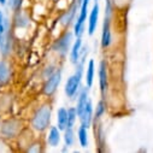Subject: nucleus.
Masks as SVG:
<instances>
[{"label":"nucleus","mask_w":153,"mask_h":153,"mask_svg":"<svg viewBox=\"0 0 153 153\" xmlns=\"http://www.w3.org/2000/svg\"><path fill=\"white\" fill-rule=\"evenodd\" d=\"M76 117H79L76 107L68 108V128H72L74 127V124L76 122Z\"/></svg>","instance_id":"nucleus-20"},{"label":"nucleus","mask_w":153,"mask_h":153,"mask_svg":"<svg viewBox=\"0 0 153 153\" xmlns=\"http://www.w3.org/2000/svg\"><path fill=\"white\" fill-rule=\"evenodd\" d=\"M98 18H99V4L95 3L93 5V9L89 13V19H88V34L93 35L97 25H98Z\"/></svg>","instance_id":"nucleus-9"},{"label":"nucleus","mask_w":153,"mask_h":153,"mask_svg":"<svg viewBox=\"0 0 153 153\" xmlns=\"http://www.w3.org/2000/svg\"><path fill=\"white\" fill-rule=\"evenodd\" d=\"M57 123L59 130H65L68 128V110L64 107H60L57 112Z\"/></svg>","instance_id":"nucleus-13"},{"label":"nucleus","mask_w":153,"mask_h":153,"mask_svg":"<svg viewBox=\"0 0 153 153\" xmlns=\"http://www.w3.org/2000/svg\"><path fill=\"white\" fill-rule=\"evenodd\" d=\"M10 81V68L5 60L0 62V85H5Z\"/></svg>","instance_id":"nucleus-15"},{"label":"nucleus","mask_w":153,"mask_h":153,"mask_svg":"<svg viewBox=\"0 0 153 153\" xmlns=\"http://www.w3.org/2000/svg\"><path fill=\"white\" fill-rule=\"evenodd\" d=\"M94 1H95V3H98V1H99V0H94Z\"/></svg>","instance_id":"nucleus-26"},{"label":"nucleus","mask_w":153,"mask_h":153,"mask_svg":"<svg viewBox=\"0 0 153 153\" xmlns=\"http://www.w3.org/2000/svg\"><path fill=\"white\" fill-rule=\"evenodd\" d=\"M82 75H83V63L79 62L76 64V70L74 75H71L68 79L64 87V92L69 98H75L76 95H79V92L81 89Z\"/></svg>","instance_id":"nucleus-1"},{"label":"nucleus","mask_w":153,"mask_h":153,"mask_svg":"<svg viewBox=\"0 0 153 153\" xmlns=\"http://www.w3.org/2000/svg\"><path fill=\"white\" fill-rule=\"evenodd\" d=\"M81 1H82V0H77V4H79V5H81Z\"/></svg>","instance_id":"nucleus-24"},{"label":"nucleus","mask_w":153,"mask_h":153,"mask_svg":"<svg viewBox=\"0 0 153 153\" xmlns=\"http://www.w3.org/2000/svg\"><path fill=\"white\" fill-rule=\"evenodd\" d=\"M75 10H76V4L71 7V10H69L68 12H65V13H64V16L62 17L60 23H62L64 27L69 25V24L71 23V21L74 19V17H75Z\"/></svg>","instance_id":"nucleus-18"},{"label":"nucleus","mask_w":153,"mask_h":153,"mask_svg":"<svg viewBox=\"0 0 153 153\" xmlns=\"http://www.w3.org/2000/svg\"><path fill=\"white\" fill-rule=\"evenodd\" d=\"M18 123L16 121H7L1 127V135L4 137H13L18 133Z\"/></svg>","instance_id":"nucleus-10"},{"label":"nucleus","mask_w":153,"mask_h":153,"mask_svg":"<svg viewBox=\"0 0 153 153\" xmlns=\"http://www.w3.org/2000/svg\"><path fill=\"white\" fill-rule=\"evenodd\" d=\"M3 16H4V15H3V12H1V11H0V18H1Z\"/></svg>","instance_id":"nucleus-25"},{"label":"nucleus","mask_w":153,"mask_h":153,"mask_svg":"<svg viewBox=\"0 0 153 153\" xmlns=\"http://www.w3.org/2000/svg\"><path fill=\"white\" fill-rule=\"evenodd\" d=\"M94 69H95V64L94 60L91 59L87 66V74H86V85L87 87H92L93 86V80H94Z\"/></svg>","instance_id":"nucleus-16"},{"label":"nucleus","mask_w":153,"mask_h":153,"mask_svg":"<svg viewBox=\"0 0 153 153\" xmlns=\"http://www.w3.org/2000/svg\"><path fill=\"white\" fill-rule=\"evenodd\" d=\"M105 112V104H104V100H100L97 105V112H95V118H100Z\"/></svg>","instance_id":"nucleus-21"},{"label":"nucleus","mask_w":153,"mask_h":153,"mask_svg":"<svg viewBox=\"0 0 153 153\" xmlns=\"http://www.w3.org/2000/svg\"><path fill=\"white\" fill-rule=\"evenodd\" d=\"M47 142L52 147H57L60 142V130L57 127H51L48 136H47Z\"/></svg>","instance_id":"nucleus-14"},{"label":"nucleus","mask_w":153,"mask_h":153,"mask_svg":"<svg viewBox=\"0 0 153 153\" xmlns=\"http://www.w3.org/2000/svg\"><path fill=\"white\" fill-rule=\"evenodd\" d=\"M64 141H65V146L66 147H70V146L74 145V142H75V134H74L72 128H66L64 130Z\"/></svg>","instance_id":"nucleus-19"},{"label":"nucleus","mask_w":153,"mask_h":153,"mask_svg":"<svg viewBox=\"0 0 153 153\" xmlns=\"http://www.w3.org/2000/svg\"><path fill=\"white\" fill-rule=\"evenodd\" d=\"M99 85H100V92L102 98L106 94L107 87H108V79H107V66H106V62L102 60L100 63L99 66Z\"/></svg>","instance_id":"nucleus-8"},{"label":"nucleus","mask_w":153,"mask_h":153,"mask_svg":"<svg viewBox=\"0 0 153 153\" xmlns=\"http://www.w3.org/2000/svg\"><path fill=\"white\" fill-rule=\"evenodd\" d=\"M111 16L105 15L104 24H102V34H101V47L106 48L111 45Z\"/></svg>","instance_id":"nucleus-6"},{"label":"nucleus","mask_w":153,"mask_h":153,"mask_svg":"<svg viewBox=\"0 0 153 153\" xmlns=\"http://www.w3.org/2000/svg\"><path fill=\"white\" fill-rule=\"evenodd\" d=\"M88 91H89V87H85V88H81L80 92H79V98H77V106H76V110H77V116L82 113L83 108L86 107L87 105V101L89 100V97H88Z\"/></svg>","instance_id":"nucleus-12"},{"label":"nucleus","mask_w":153,"mask_h":153,"mask_svg":"<svg viewBox=\"0 0 153 153\" xmlns=\"http://www.w3.org/2000/svg\"><path fill=\"white\" fill-rule=\"evenodd\" d=\"M51 122V106L44 105L36 110L31 118V127L37 131H44L48 128Z\"/></svg>","instance_id":"nucleus-2"},{"label":"nucleus","mask_w":153,"mask_h":153,"mask_svg":"<svg viewBox=\"0 0 153 153\" xmlns=\"http://www.w3.org/2000/svg\"><path fill=\"white\" fill-rule=\"evenodd\" d=\"M80 121H81V126H83L85 128H91L92 121H93V105H92V100L89 99L87 101L86 107L83 108L82 113L79 116Z\"/></svg>","instance_id":"nucleus-7"},{"label":"nucleus","mask_w":153,"mask_h":153,"mask_svg":"<svg viewBox=\"0 0 153 153\" xmlns=\"http://www.w3.org/2000/svg\"><path fill=\"white\" fill-rule=\"evenodd\" d=\"M72 42V33L65 31L53 45V51L58 52L62 56H65L70 51V46Z\"/></svg>","instance_id":"nucleus-4"},{"label":"nucleus","mask_w":153,"mask_h":153,"mask_svg":"<svg viewBox=\"0 0 153 153\" xmlns=\"http://www.w3.org/2000/svg\"><path fill=\"white\" fill-rule=\"evenodd\" d=\"M77 136H79V141H80L81 147L86 148L88 146V133H87V128H85L83 126H80L79 127V130H77Z\"/></svg>","instance_id":"nucleus-17"},{"label":"nucleus","mask_w":153,"mask_h":153,"mask_svg":"<svg viewBox=\"0 0 153 153\" xmlns=\"http://www.w3.org/2000/svg\"><path fill=\"white\" fill-rule=\"evenodd\" d=\"M7 0H0V5H6Z\"/></svg>","instance_id":"nucleus-23"},{"label":"nucleus","mask_w":153,"mask_h":153,"mask_svg":"<svg viewBox=\"0 0 153 153\" xmlns=\"http://www.w3.org/2000/svg\"><path fill=\"white\" fill-rule=\"evenodd\" d=\"M81 50H82V39L77 37L70 50V62L72 64H77L80 62V57H81Z\"/></svg>","instance_id":"nucleus-11"},{"label":"nucleus","mask_w":153,"mask_h":153,"mask_svg":"<svg viewBox=\"0 0 153 153\" xmlns=\"http://www.w3.org/2000/svg\"><path fill=\"white\" fill-rule=\"evenodd\" d=\"M91 0H82L81 1V10L80 15L76 19V23L74 25V35L76 37H81L82 34L85 33V23L87 19V13H88V5Z\"/></svg>","instance_id":"nucleus-3"},{"label":"nucleus","mask_w":153,"mask_h":153,"mask_svg":"<svg viewBox=\"0 0 153 153\" xmlns=\"http://www.w3.org/2000/svg\"><path fill=\"white\" fill-rule=\"evenodd\" d=\"M21 3H22V0H9L7 4L12 10H18L21 6Z\"/></svg>","instance_id":"nucleus-22"},{"label":"nucleus","mask_w":153,"mask_h":153,"mask_svg":"<svg viewBox=\"0 0 153 153\" xmlns=\"http://www.w3.org/2000/svg\"><path fill=\"white\" fill-rule=\"evenodd\" d=\"M60 81H62V71L58 69V70H56L50 76L48 80L46 81V83L44 86V89H42L44 94L45 95H48V97L52 95V94H54L56 91H57V88H58V86H59V83H60Z\"/></svg>","instance_id":"nucleus-5"}]
</instances>
